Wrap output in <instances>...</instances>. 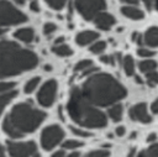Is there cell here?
<instances>
[{"label":"cell","instance_id":"5b68a950","mask_svg":"<svg viewBox=\"0 0 158 157\" xmlns=\"http://www.w3.org/2000/svg\"><path fill=\"white\" fill-rule=\"evenodd\" d=\"M26 21L27 16L12 2L7 0H0V35L6 32L9 27L21 25Z\"/></svg>","mask_w":158,"mask_h":157},{"label":"cell","instance_id":"f546056e","mask_svg":"<svg viewBox=\"0 0 158 157\" xmlns=\"http://www.w3.org/2000/svg\"><path fill=\"white\" fill-rule=\"evenodd\" d=\"M44 1L53 10H60V9H63V6L67 2V0H44Z\"/></svg>","mask_w":158,"mask_h":157},{"label":"cell","instance_id":"60d3db41","mask_svg":"<svg viewBox=\"0 0 158 157\" xmlns=\"http://www.w3.org/2000/svg\"><path fill=\"white\" fill-rule=\"evenodd\" d=\"M122 2H125L126 5H136L138 4V0H121Z\"/></svg>","mask_w":158,"mask_h":157},{"label":"cell","instance_id":"8fae6325","mask_svg":"<svg viewBox=\"0 0 158 157\" xmlns=\"http://www.w3.org/2000/svg\"><path fill=\"white\" fill-rule=\"evenodd\" d=\"M115 22H116L115 17H114L111 14L105 12V11L98 14V15L94 17V23H95V26H96L99 30H104V31H109V30L115 25Z\"/></svg>","mask_w":158,"mask_h":157},{"label":"cell","instance_id":"d590c367","mask_svg":"<svg viewBox=\"0 0 158 157\" xmlns=\"http://www.w3.org/2000/svg\"><path fill=\"white\" fill-rule=\"evenodd\" d=\"M132 41H135V42H137L138 45H141V43L143 42V36H141V35H138V33H133V35H132Z\"/></svg>","mask_w":158,"mask_h":157},{"label":"cell","instance_id":"d4e9b609","mask_svg":"<svg viewBox=\"0 0 158 157\" xmlns=\"http://www.w3.org/2000/svg\"><path fill=\"white\" fill-rule=\"evenodd\" d=\"M83 146V142L79 141V140H75V138H70V140H65L63 143H62V147L63 150H77L79 147Z\"/></svg>","mask_w":158,"mask_h":157},{"label":"cell","instance_id":"e0dca14e","mask_svg":"<svg viewBox=\"0 0 158 157\" xmlns=\"http://www.w3.org/2000/svg\"><path fill=\"white\" fill-rule=\"evenodd\" d=\"M52 52L59 57H70L73 54V49L70 48V46L65 45V43H59V45H53L52 47Z\"/></svg>","mask_w":158,"mask_h":157},{"label":"cell","instance_id":"83f0119b","mask_svg":"<svg viewBox=\"0 0 158 157\" xmlns=\"http://www.w3.org/2000/svg\"><path fill=\"white\" fill-rule=\"evenodd\" d=\"M70 131L74 134V135H77V136H79V137H89V136H91V134L88 131V129H84V127H78V126H70Z\"/></svg>","mask_w":158,"mask_h":157},{"label":"cell","instance_id":"b9f144b4","mask_svg":"<svg viewBox=\"0 0 158 157\" xmlns=\"http://www.w3.org/2000/svg\"><path fill=\"white\" fill-rule=\"evenodd\" d=\"M137 156V153H136V150L135 148H132L130 152H128V155H127V157H136Z\"/></svg>","mask_w":158,"mask_h":157},{"label":"cell","instance_id":"30bf717a","mask_svg":"<svg viewBox=\"0 0 158 157\" xmlns=\"http://www.w3.org/2000/svg\"><path fill=\"white\" fill-rule=\"evenodd\" d=\"M128 115H130L131 120L141 122V124H149L152 121V116L148 112L147 105L144 103H138V104H135L133 106H131L128 110Z\"/></svg>","mask_w":158,"mask_h":157},{"label":"cell","instance_id":"277c9868","mask_svg":"<svg viewBox=\"0 0 158 157\" xmlns=\"http://www.w3.org/2000/svg\"><path fill=\"white\" fill-rule=\"evenodd\" d=\"M69 117L84 129H102L107 125V115L93 105L81 93L80 87H74L67 103Z\"/></svg>","mask_w":158,"mask_h":157},{"label":"cell","instance_id":"3957f363","mask_svg":"<svg viewBox=\"0 0 158 157\" xmlns=\"http://www.w3.org/2000/svg\"><path fill=\"white\" fill-rule=\"evenodd\" d=\"M38 64L35 52L21 47L19 43L0 40V78H9L28 72Z\"/></svg>","mask_w":158,"mask_h":157},{"label":"cell","instance_id":"681fc988","mask_svg":"<svg viewBox=\"0 0 158 157\" xmlns=\"http://www.w3.org/2000/svg\"><path fill=\"white\" fill-rule=\"evenodd\" d=\"M46 70H51V66H46Z\"/></svg>","mask_w":158,"mask_h":157},{"label":"cell","instance_id":"ffe728a7","mask_svg":"<svg viewBox=\"0 0 158 157\" xmlns=\"http://www.w3.org/2000/svg\"><path fill=\"white\" fill-rule=\"evenodd\" d=\"M136 157H158V142L151 143L147 148L139 151Z\"/></svg>","mask_w":158,"mask_h":157},{"label":"cell","instance_id":"9a60e30c","mask_svg":"<svg viewBox=\"0 0 158 157\" xmlns=\"http://www.w3.org/2000/svg\"><path fill=\"white\" fill-rule=\"evenodd\" d=\"M14 37L21 42L31 43L35 38V32L31 27H21L14 32Z\"/></svg>","mask_w":158,"mask_h":157},{"label":"cell","instance_id":"603a6c76","mask_svg":"<svg viewBox=\"0 0 158 157\" xmlns=\"http://www.w3.org/2000/svg\"><path fill=\"white\" fill-rule=\"evenodd\" d=\"M93 66H94V64H93V62H91L90 59H81V61H79V62L74 66L73 70H74L75 73H84L86 69L91 68Z\"/></svg>","mask_w":158,"mask_h":157},{"label":"cell","instance_id":"f1b7e54d","mask_svg":"<svg viewBox=\"0 0 158 157\" xmlns=\"http://www.w3.org/2000/svg\"><path fill=\"white\" fill-rule=\"evenodd\" d=\"M137 54H138L141 58L146 59V58H152L156 53H154V51H152V49H149V48H147V47H139V48L137 49Z\"/></svg>","mask_w":158,"mask_h":157},{"label":"cell","instance_id":"7bdbcfd3","mask_svg":"<svg viewBox=\"0 0 158 157\" xmlns=\"http://www.w3.org/2000/svg\"><path fill=\"white\" fill-rule=\"evenodd\" d=\"M65 157H80V153L79 152H72V153H69V155H67Z\"/></svg>","mask_w":158,"mask_h":157},{"label":"cell","instance_id":"52a82bcc","mask_svg":"<svg viewBox=\"0 0 158 157\" xmlns=\"http://www.w3.org/2000/svg\"><path fill=\"white\" fill-rule=\"evenodd\" d=\"M40 140L42 148L46 151H51L64 140V130L57 124L48 125L42 130Z\"/></svg>","mask_w":158,"mask_h":157},{"label":"cell","instance_id":"ee69618b","mask_svg":"<svg viewBox=\"0 0 158 157\" xmlns=\"http://www.w3.org/2000/svg\"><path fill=\"white\" fill-rule=\"evenodd\" d=\"M0 157H6V155H5V148H4V146L0 143Z\"/></svg>","mask_w":158,"mask_h":157},{"label":"cell","instance_id":"7dc6e473","mask_svg":"<svg viewBox=\"0 0 158 157\" xmlns=\"http://www.w3.org/2000/svg\"><path fill=\"white\" fill-rule=\"evenodd\" d=\"M154 7H156V10L158 11V0H154Z\"/></svg>","mask_w":158,"mask_h":157},{"label":"cell","instance_id":"8d00e7d4","mask_svg":"<svg viewBox=\"0 0 158 157\" xmlns=\"http://www.w3.org/2000/svg\"><path fill=\"white\" fill-rule=\"evenodd\" d=\"M151 111L153 114H158V98L151 104Z\"/></svg>","mask_w":158,"mask_h":157},{"label":"cell","instance_id":"f6af8a7d","mask_svg":"<svg viewBox=\"0 0 158 157\" xmlns=\"http://www.w3.org/2000/svg\"><path fill=\"white\" fill-rule=\"evenodd\" d=\"M59 43H64L63 37H58V38L56 40V42H54V45H59Z\"/></svg>","mask_w":158,"mask_h":157},{"label":"cell","instance_id":"1f68e13d","mask_svg":"<svg viewBox=\"0 0 158 157\" xmlns=\"http://www.w3.org/2000/svg\"><path fill=\"white\" fill-rule=\"evenodd\" d=\"M57 30V26L53 23V22H46L44 25H43V35H46V36H49V35H52L54 31Z\"/></svg>","mask_w":158,"mask_h":157},{"label":"cell","instance_id":"7402d4cb","mask_svg":"<svg viewBox=\"0 0 158 157\" xmlns=\"http://www.w3.org/2000/svg\"><path fill=\"white\" fill-rule=\"evenodd\" d=\"M40 82H41V78H40V77L31 78V79L25 84V87H23V91H25L26 94H31V93H33V91L38 88Z\"/></svg>","mask_w":158,"mask_h":157},{"label":"cell","instance_id":"44dd1931","mask_svg":"<svg viewBox=\"0 0 158 157\" xmlns=\"http://www.w3.org/2000/svg\"><path fill=\"white\" fill-rule=\"evenodd\" d=\"M122 67H123L126 75L131 77L135 74V61L131 56H125L122 58Z\"/></svg>","mask_w":158,"mask_h":157},{"label":"cell","instance_id":"c3c4849f","mask_svg":"<svg viewBox=\"0 0 158 157\" xmlns=\"http://www.w3.org/2000/svg\"><path fill=\"white\" fill-rule=\"evenodd\" d=\"M136 82H137V83H142V80H141L139 77H136Z\"/></svg>","mask_w":158,"mask_h":157},{"label":"cell","instance_id":"484cf974","mask_svg":"<svg viewBox=\"0 0 158 157\" xmlns=\"http://www.w3.org/2000/svg\"><path fill=\"white\" fill-rule=\"evenodd\" d=\"M109 156H110V151L105 150V148L93 150L85 155V157H109Z\"/></svg>","mask_w":158,"mask_h":157},{"label":"cell","instance_id":"f35d334b","mask_svg":"<svg viewBox=\"0 0 158 157\" xmlns=\"http://www.w3.org/2000/svg\"><path fill=\"white\" fill-rule=\"evenodd\" d=\"M156 138H157V135H156V134H149V136L147 137V142L153 143V142L156 141Z\"/></svg>","mask_w":158,"mask_h":157},{"label":"cell","instance_id":"9c48e42d","mask_svg":"<svg viewBox=\"0 0 158 157\" xmlns=\"http://www.w3.org/2000/svg\"><path fill=\"white\" fill-rule=\"evenodd\" d=\"M58 91V83L54 79H49L41 85L37 93V101L43 108H49L54 104Z\"/></svg>","mask_w":158,"mask_h":157},{"label":"cell","instance_id":"4dcf8cb0","mask_svg":"<svg viewBox=\"0 0 158 157\" xmlns=\"http://www.w3.org/2000/svg\"><path fill=\"white\" fill-rule=\"evenodd\" d=\"M15 89V83L14 82H0V95L4 93H7L10 90Z\"/></svg>","mask_w":158,"mask_h":157},{"label":"cell","instance_id":"bcb514c9","mask_svg":"<svg viewBox=\"0 0 158 157\" xmlns=\"http://www.w3.org/2000/svg\"><path fill=\"white\" fill-rule=\"evenodd\" d=\"M14 1H15V4H17V5H23L26 0H14Z\"/></svg>","mask_w":158,"mask_h":157},{"label":"cell","instance_id":"836d02e7","mask_svg":"<svg viewBox=\"0 0 158 157\" xmlns=\"http://www.w3.org/2000/svg\"><path fill=\"white\" fill-rule=\"evenodd\" d=\"M30 9H31V11H33V12H40V5H38L37 0H32V1H31Z\"/></svg>","mask_w":158,"mask_h":157},{"label":"cell","instance_id":"74e56055","mask_svg":"<svg viewBox=\"0 0 158 157\" xmlns=\"http://www.w3.org/2000/svg\"><path fill=\"white\" fill-rule=\"evenodd\" d=\"M51 157H65V152H64V150H58L54 153H52Z\"/></svg>","mask_w":158,"mask_h":157},{"label":"cell","instance_id":"5bb4252c","mask_svg":"<svg viewBox=\"0 0 158 157\" xmlns=\"http://www.w3.org/2000/svg\"><path fill=\"white\" fill-rule=\"evenodd\" d=\"M143 42L151 48L158 47V26H152L144 32Z\"/></svg>","mask_w":158,"mask_h":157},{"label":"cell","instance_id":"4316f807","mask_svg":"<svg viewBox=\"0 0 158 157\" xmlns=\"http://www.w3.org/2000/svg\"><path fill=\"white\" fill-rule=\"evenodd\" d=\"M146 82L149 87H156L158 84V72L152 70L149 73H146Z\"/></svg>","mask_w":158,"mask_h":157},{"label":"cell","instance_id":"4fadbf2b","mask_svg":"<svg viewBox=\"0 0 158 157\" xmlns=\"http://www.w3.org/2000/svg\"><path fill=\"white\" fill-rule=\"evenodd\" d=\"M121 12L123 16H126L131 20H136V21L144 17L143 11L139 7H137L136 5H123L121 7Z\"/></svg>","mask_w":158,"mask_h":157},{"label":"cell","instance_id":"e575fe53","mask_svg":"<svg viewBox=\"0 0 158 157\" xmlns=\"http://www.w3.org/2000/svg\"><path fill=\"white\" fill-rule=\"evenodd\" d=\"M115 134L117 135V136H123L125 134H126V129H125V126H117L116 129H115Z\"/></svg>","mask_w":158,"mask_h":157},{"label":"cell","instance_id":"2e32d148","mask_svg":"<svg viewBox=\"0 0 158 157\" xmlns=\"http://www.w3.org/2000/svg\"><path fill=\"white\" fill-rule=\"evenodd\" d=\"M122 114H123V106L120 103H116L111 106H109L107 110V116L114 121V122H118L122 119Z\"/></svg>","mask_w":158,"mask_h":157},{"label":"cell","instance_id":"6da1fadb","mask_svg":"<svg viewBox=\"0 0 158 157\" xmlns=\"http://www.w3.org/2000/svg\"><path fill=\"white\" fill-rule=\"evenodd\" d=\"M83 95L95 106L104 108L120 103L127 94L126 88L111 74L96 72L80 85Z\"/></svg>","mask_w":158,"mask_h":157},{"label":"cell","instance_id":"7a4b0ae2","mask_svg":"<svg viewBox=\"0 0 158 157\" xmlns=\"http://www.w3.org/2000/svg\"><path fill=\"white\" fill-rule=\"evenodd\" d=\"M46 112L35 108L31 103H19L2 121V131L10 138H21L33 132L46 119Z\"/></svg>","mask_w":158,"mask_h":157},{"label":"cell","instance_id":"8992f818","mask_svg":"<svg viewBox=\"0 0 158 157\" xmlns=\"http://www.w3.org/2000/svg\"><path fill=\"white\" fill-rule=\"evenodd\" d=\"M6 151L10 157H41L33 141H7Z\"/></svg>","mask_w":158,"mask_h":157},{"label":"cell","instance_id":"ba28073f","mask_svg":"<svg viewBox=\"0 0 158 157\" xmlns=\"http://www.w3.org/2000/svg\"><path fill=\"white\" fill-rule=\"evenodd\" d=\"M75 10L81 17L88 21L94 20V17L106 9L105 0H74Z\"/></svg>","mask_w":158,"mask_h":157},{"label":"cell","instance_id":"d6a6232c","mask_svg":"<svg viewBox=\"0 0 158 157\" xmlns=\"http://www.w3.org/2000/svg\"><path fill=\"white\" fill-rule=\"evenodd\" d=\"M100 61L102 63H105V64H114L115 63V59L111 56H101L100 57Z\"/></svg>","mask_w":158,"mask_h":157},{"label":"cell","instance_id":"ac0fdd59","mask_svg":"<svg viewBox=\"0 0 158 157\" xmlns=\"http://www.w3.org/2000/svg\"><path fill=\"white\" fill-rule=\"evenodd\" d=\"M16 95H17V91H16L15 89H14V90H10V91H7V93H4V94L0 95V116L2 115V111H4V109L7 106V104H10L11 100L16 98Z\"/></svg>","mask_w":158,"mask_h":157},{"label":"cell","instance_id":"d6986e66","mask_svg":"<svg viewBox=\"0 0 158 157\" xmlns=\"http://www.w3.org/2000/svg\"><path fill=\"white\" fill-rule=\"evenodd\" d=\"M157 62L154 59H151V58H146L143 61H141L138 63V69L141 70V73H149L152 70H156L157 69Z\"/></svg>","mask_w":158,"mask_h":157},{"label":"cell","instance_id":"ab89813d","mask_svg":"<svg viewBox=\"0 0 158 157\" xmlns=\"http://www.w3.org/2000/svg\"><path fill=\"white\" fill-rule=\"evenodd\" d=\"M142 1H143V4L146 5L147 9H151L153 6V2H154V0H142Z\"/></svg>","mask_w":158,"mask_h":157},{"label":"cell","instance_id":"cb8c5ba5","mask_svg":"<svg viewBox=\"0 0 158 157\" xmlns=\"http://www.w3.org/2000/svg\"><path fill=\"white\" fill-rule=\"evenodd\" d=\"M90 52L94 53V54H101L104 53V51L106 49V42L105 41H100V40H96L94 43L90 45Z\"/></svg>","mask_w":158,"mask_h":157},{"label":"cell","instance_id":"7c38bea8","mask_svg":"<svg viewBox=\"0 0 158 157\" xmlns=\"http://www.w3.org/2000/svg\"><path fill=\"white\" fill-rule=\"evenodd\" d=\"M99 38V33L96 31H91V30H86V31H81L75 37V42L79 46H88L94 43L96 40Z\"/></svg>","mask_w":158,"mask_h":157}]
</instances>
